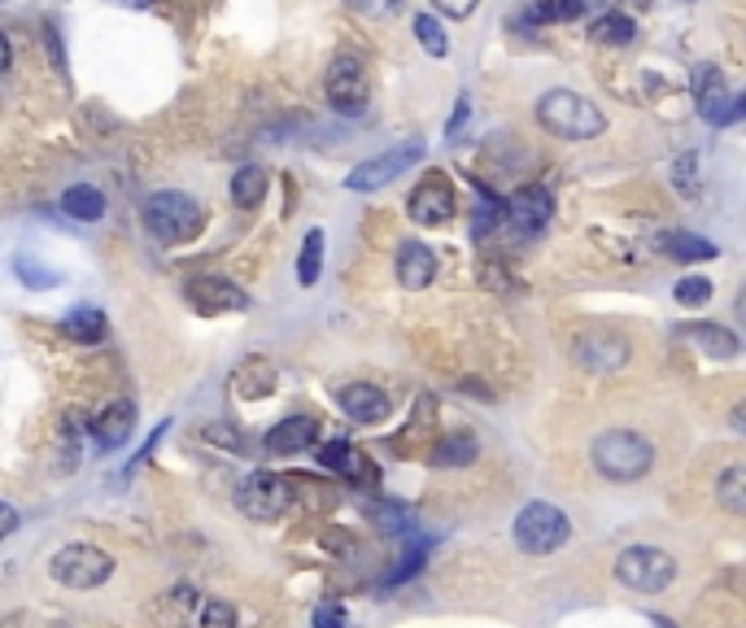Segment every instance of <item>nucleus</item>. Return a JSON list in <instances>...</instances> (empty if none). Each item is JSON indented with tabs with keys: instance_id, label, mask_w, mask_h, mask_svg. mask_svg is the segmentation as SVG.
<instances>
[{
	"instance_id": "obj_2",
	"label": "nucleus",
	"mask_w": 746,
	"mask_h": 628,
	"mask_svg": "<svg viewBox=\"0 0 746 628\" xmlns=\"http://www.w3.org/2000/svg\"><path fill=\"white\" fill-rule=\"evenodd\" d=\"M590 463L611 485H633L655 467V445L633 428H607L590 445Z\"/></svg>"
},
{
	"instance_id": "obj_24",
	"label": "nucleus",
	"mask_w": 746,
	"mask_h": 628,
	"mask_svg": "<svg viewBox=\"0 0 746 628\" xmlns=\"http://www.w3.org/2000/svg\"><path fill=\"white\" fill-rule=\"evenodd\" d=\"M232 384H236V393H241V397H267V393L276 388V367H271V362H263V358H249L245 367H236Z\"/></svg>"
},
{
	"instance_id": "obj_43",
	"label": "nucleus",
	"mask_w": 746,
	"mask_h": 628,
	"mask_svg": "<svg viewBox=\"0 0 746 628\" xmlns=\"http://www.w3.org/2000/svg\"><path fill=\"white\" fill-rule=\"evenodd\" d=\"M13 533H18V511L9 502H0V542L13 537Z\"/></svg>"
},
{
	"instance_id": "obj_47",
	"label": "nucleus",
	"mask_w": 746,
	"mask_h": 628,
	"mask_svg": "<svg viewBox=\"0 0 746 628\" xmlns=\"http://www.w3.org/2000/svg\"><path fill=\"white\" fill-rule=\"evenodd\" d=\"M633 4H651V0H633Z\"/></svg>"
},
{
	"instance_id": "obj_11",
	"label": "nucleus",
	"mask_w": 746,
	"mask_h": 628,
	"mask_svg": "<svg viewBox=\"0 0 746 628\" xmlns=\"http://www.w3.org/2000/svg\"><path fill=\"white\" fill-rule=\"evenodd\" d=\"M633 345L620 336V332H607V327H594V332H581L572 340V362L585 367L590 375H611L629 362Z\"/></svg>"
},
{
	"instance_id": "obj_44",
	"label": "nucleus",
	"mask_w": 746,
	"mask_h": 628,
	"mask_svg": "<svg viewBox=\"0 0 746 628\" xmlns=\"http://www.w3.org/2000/svg\"><path fill=\"white\" fill-rule=\"evenodd\" d=\"M730 428L746 437V397H743V402H734V410H730Z\"/></svg>"
},
{
	"instance_id": "obj_8",
	"label": "nucleus",
	"mask_w": 746,
	"mask_h": 628,
	"mask_svg": "<svg viewBox=\"0 0 746 628\" xmlns=\"http://www.w3.org/2000/svg\"><path fill=\"white\" fill-rule=\"evenodd\" d=\"M419 162H423V140H401V144L375 153L368 162H359V166L346 175V188H350V193H375V188L393 184L397 175H406V171L419 166Z\"/></svg>"
},
{
	"instance_id": "obj_39",
	"label": "nucleus",
	"mask_w": 746,
	"mask_h": 628,
	"mask_svg": "<svg viewBox=\"0 0 746 628\" xmlns=\"http://www.w3.org/2000/svg\"><path fill=\"white\" fill-rule=\"evenodd\" d=\"M467 114H471V101H467V96H458V109H454V114H450V123H445V136H450V140H454V136L463 131Z\"/></svg>"
},
{
	"instance_id": "obj_38",
	"label": "nucleus",
	"mask_w": 746,
	"mask_h": 628,
	"mask_svg": "<svg viewBox=\"0 0 746 628\" xmlns=\"http://www.w3.org/2000/svg\"><path fill=\"white\" fill-rule=\"evenodd\" d=\"M432 9L445 18H471L480 9V0H432Z\"/></svg>"
},
{
	"instance_id": "obj_35",
	"label": "nucleus",
	"mask_w": 746,
	"mask_h": 628,
	"mask_svg": "<svg viewBox=\"0 0 746 628\" xmlns=\"http://www.w3.org/2000/svg\"><path fill=\"white\" fill-rule=\"evenodd\" d=\"M201 628H236V612L228 603H206L201 607Z\"/></svg>"
},
{
	"instance_id": "obj_31",
	"label": "nucleus",
	"mask_w": 746,
	"mask_h": 628,
	"mask_svg": "<svg viewBox=\"0 0 746 628\" xmlns=\"http://www.w3.org/2000/svg\"><path fill=\"white\" fill-rule=\"evenodd\" d=\"M673 298L681 306H708L712 302V280L708 276H681L677 289H673Z\"/></svg>"
},
{
	"instance_id": "obj_15",
	"label": "nucleus",
	"mask_w": 746,
	"mask_h": 628,
	"mask_svg": "<svg viewBox=\"0 0 746 628\" xmlns=\"http://www.w3.org/2000/svg\"><path fill=\"white\" fill-rule=\"evenodd\" d=\"M315 441H319V419L315 415H289L263 437V450L267 454H302Z\"/></svg>"
},
{
	"instance_id": "obj_3",
	"label": "nucleus",
	"mask_w": 746,
	"mask_h": 628,
	"mask_svg": "<svg viewBox=\"0 0 746 628\" xmlns=\"http://www.w3.org/2000/svg\"><path fill=\"white\" fill-rule=\"evenodd\" d=\"M144 228L162 241V245H188L206 232V210L197 197L179 193V188H162L153 197H144Z\"/></svg>"
},
{
	"instance_id": "obj_5",
	"label": "nucleus",
	"mask_w": 746,
	"mask_h": 628,
	"mask_svg": "<svg viewBox=\"0 0 746 628\" xmlns=\"http://www.w3.org/2000/svg\"><path fill=\"white\" fill-rule=\"evenodd\" d=\"M515 546L524 550V555H555L568 537H572V524H568V515L559 511V507H550V502H528L520 515H515Z\"/></svg>"
},
{
	"instance_id": "obj_42",
	"label": "nucleus",
	"mask_w": 746,
	"mask_h": 628,
	"mask_svg": "<svg viewBox=\"0 0 746 628\" xmlns=\"http://www.w3.org/2000/svg\"><path fill=\"white\" fill-rule=\"evenodd\" d=\"M315 628H346L341 607H319V612H315Z\"/></svg>"
},
{
	"instance_id": "obj_34",
	"label": "nucleus",
	"mask_w": 746,
	"mask_h": 628,
	"mask_svg": "<svg viewBox=\"0 0 746 628\" xmlns=\"http://www.w3.org/2000/svg\"><path fill=\"white\" fill-rule=\"evenodd\" d=\"M13 267H18V276H22L26 289H53V284H57V271H48V267H39V263H31V258H18Z\"/></svg>"
},
{
	"instance_id": "obj_36",
	"label": "nucleus",
	"mask_w": 746,
	"mask_h": 628,
	"mask_svg": "<svg viewBox=\"0 0 746 628\" xmlns=\"http://www.w3.org/2000/svg\"><path fill=\"white\" fill-rule=\"evenodd\" d=\"M44 48H48V57H53V70H57V74H66V53H61V31H57V22H53V18L44 22Z\"/></svg>"
},
{
	"instance_id": "obj_25",
	"label": "nucleus",
	"mask_w": 746,
	"mask_h": 628,
	"mask_svg": "<svg viewBox=\"0 0 746 628\" xmlns=\"http://www.w3.org/2000/svg\"><path fill=\"white\" fill-rule=\"evenodd\" d=\"M476 454H480V445H476L471 432H454V437H441L432 445V463L436 467H467V463H476Z\"/></svg>"
},
{
	"instance_id": "obj_28",
	"label": "nucleus",
	"mask_w": 746,
	"mask_h": 628,
	"mask_svg": "<svg viewBox=\"0 0 746 628\" xmlns=\"http://www.w3.org/2000/svg\"><path fill=\"white\" fill-rule=\"evenodd\" d=\"M319 276H324V232L311 228L306 241H302V254H298V284L302 289H315Z\"/></svg>"
},
{
	"instance_id": "obj_6",
	"label": "nucleus",
	"mask_w": 746,
	"mask_h": 628,
	"mask_svg": "<svg viewBox=\"0 0 746 628\" xmlns=\"http://www.w3.org/2000/svg\"><path fill=\"white\" fill-rule=\"evenodd\" d=\"M48 572H53V581L66 585V590H96V585H105V581L114 577V559H109L105 550L88 546V542H70V546H61V550L53 555Z\"/></svg>"
},
{
	"instance_id": "obj_21",
	"label": "nucleus",
	"mask_w": 746,
	"mask_h": 628,
	"mask_svg": "<svg viewBox=\"0 0 746 628\" xmlns=\"http://www.w3.org/2000/svg\"><path fill=\"white\" fill-rule=\"evenodd\" d=\"M267 184H271V175H267V166H258V162H245L236 175H232V206L236 210H258L263 206V197H267Z\"/></svg>"
},
{
	"instance_id": "obj_10",
	"label": "nucleus",
	"mask_w": 746,
	"mask_h": 628,
	"mask_svg": "<svg viewBox=\"0 0 746 628\" xmlns=\"http://www.w3.org/2000/svg\"><path fill=\"white\" fill-rule=\"evenodd\" d=\"M454 210H458V197H454V184L445 179V171L423 175V179L410 188V197H406V214H410V223H419V228H441V223L454 219Z\"/></svg>"
},
{
	"instance_id": "obj_45",
	"label": "nucleus",
	"mask_w": 746,
	"mask_h": 628,
	"mask_svg": "<svg viewBox=\"0 0 746 628\" xmlns=\"http://www.w3.org/2000/svg\"><path fill=\"white\" fill-rule=\"evenodd\" d=\"M13 66V44H9V35L0 31V70H9Z\"/></svg>"
},
{
	"instance_id": "obj_30",
	"label": "nucleus",
	"mask_w": 746,
	"mask_h": 628,
	"mask_svg": "<svg viewBox=\"0 0 746 628\" xmlns=\"http://www.w3.org/2000/svg\"><path fill=\"white\" fill-rule=\"evenodd\" d=\"M415 39H419V48H423L428 57H445V53H450L445 26H441L432 13H419V18H415Z\"/></svg>"
},
{
	"instance_id": "obj_22",
	"label": "nucleus",
	"mask_w": 746,
	"mask_h": 628,
	"mask_svg": "<svg viewBox=\"0 0 746 628\" xmlns=\"http://www.w3.org/2000/svg\"><path fill=\"white\" fill-rule=\"evenodd\" d=\"M61 210H66L70 219H79V223H96V219L105 214V193L92 188V184H70V188L61 193Z\"/></svg>"
},
{
	"instance_id": "obj_40",
	"label": "nucleus",
	"mask_w": 746,
	"mask_h": 628,
	"mask_svg": "<svg viewBox=\"0 0 746 628\" xmlns=\"http://www.w3.org/2000/svg\"><path fill=\"white\" fill-rule=\"evenodd\" d=\"M201 437H206V441H214V445H228L232 454H241V437H232L228 428H206Z\"/></svg>"
},
{
	"instance_id": "obj_1",
	"label": "nucleus",
	"mask_w": 746,
	"mask_h": 628,
	"mask_svg": "<svg viewBox=\"0 0 746 628\" xmlns=\"http://www.w3.org/2000/svg\"><path fill=\"white\" fill-rule=\"evenodd\" d=\"M537 123H541V131H550L555 140H568V144L598 140V136L607 131V114H603L590 96H581V92H572V88H550V92H541V101H537Z\"/></svg>"
},
{
	"instance_id": "obj_17",
	"label": "nucleus",
	"mask_w": 746,
	"mask_h": 628,
	"mask_svg": "<svg viewBox=\"0 0 746 628\" xmlns=\"http://www.w3.org/2000/svg\"><path fill=\"white\" fill-rule=\"evenodd\" d=\"M337 402H341V410H346L354 423H384V419H388V393L375 388V384H368V380L346 384V388L337 393Z\"/></svg>"
},
{
	"instance_id": "obj_13",
	"label": "nucleus",
	"mask_w": 746,
	"mask_h": 628,
	"mask_svg": "<svg viewBox=\"0 0 746 628\" xmlns=\"http://www.w3.org/2000/svg\"><path fill=\"white\" fill-rule=\"evenodd\" d=\"M184 302L197 314H228V311H245L249 306L245 289H236L223 276H188L184 280Z\"/></svg>"
},
{
	"instance_id": "obj_41",
	"label": "nucleus",
	"mask_w": 746,
	"mask_h": 628,
	"mask_svg": "<svg viewBox=\"0 0 746 628\" xmlns=\"http://www.w3.org/2000/svg\"><path fill=\"white\" fill-rule=\"evenodd\" d=\"M746 118V92H738V96H730V105H725V114H721V127L725 123H743Z\"/></svg>"
},
{
	"instance_id": "obj_26",
	"label": "nucleus",
	"mask_w": 746,
	"mask_h": 628,
	"mask_svg": "<svg viewBox=\"0 0 746 628\" xmlns=\"http://www.w3.org/2000/svg\"><path fill=\"white\" fill-rule=\"evenodd\" d=\"M633 35H638V22L629 13H603L590 26V39L594 44H607V48H625V44H633Z\"/></svg>"
},
{
	"instance_id": "obj_4",
	"label": "nucleus",
	"mask_w": 746,
	"mask_h": 628,
	"mask_svg": "<svg viewBox=\"0 0 746 628\" xmlns=\"http://www.w3.org/2000/svg\"><path fill=\"white\" fill-rule=\"evenodd\" d=\"M616 581L633 594H664L677 581V559L660 546H629L616 559Z\"/></svg>"
},
{
	"instance_id": "obj_37",
	"label": "nucleus",
	"mask_w": 746,
	"mask_h": 628,
	"mask_svg": "<svg viewBox=\"0 0 746 628\" xmlns=\"http://www.w3.org/2000/svg\"><path fill=\"white\" fill-rule=\"evenodd\" d=\"M359 13H368V18H397L401 9H406V0H350Z\"/></svg>"
},
{
	"instance_id": "obj_29",
	"label": "nucleus",
	"mask_w": 746,
	"mask_h": 628,
	"mask_svg": "<svg viewBox=\"0 0 746 628\" xmlns=\"http://www.w3.org/2000/svg\"><path fill=\"white\" fill-rule=\"evenodd\" d=\"M61 332L70 336V340H83V345H96L101 336H105V314L92 311V306H79V311H70L61 318Z\"/></svg>"
},
{
	"instance_id": "obj_19",
	"label": "nucleus",
	"mask_w": 746,
	"mask_h": 628,
	"mask_svg": "<svg viewBox=\"0 0 746 628\" xmlns=\"http://www.w3.org/2000/svg\"><path fill=\"white\" fill-rule=\"evenodd\" d=\"M695 101H699L703 123H716V127H721V114H725V105H730V92H725V79H721V70H716L712 61L695 66Z\"/></svg>"
},
{
	"instance_id": "obj_32",
	"label": "nucleus",
	"mask_w": 746,
	"mask_h": 628,
	"mask_svg": "<svg viewBox=\"0 0 746 628\" xmlns=\"http://www.w3.org/2000/svg\"><path fill=\"white\" fill-rule=\"evenodd\" d=\"M673 184H677V193H686L690 201L699 197V158H695V153H686V158L673 162Z\"/></svg>"
},
{
	"instance_id": "obj_16",
	"label": "nucleus",
	"mask_w": 746,
	"mask_h": 628,
	"mask_svg": "<svg viewBox=\"0 0 746 628\" xmlns=\"http://www.w3.org/2000/svg\"><path fill=\"white\" fill-rule=\"evenodd\" d=\"M436 280V254L423 245V241H401L397 245V284L419 293Z\"/></svg>"
},
{
	"instance_id": "obj_14",
	"label": "nucleus",
	"mask_w": 746,
	"mask_h": 628,
	"mask_svg": "<svg viewBox=\"0 0 746 628\" xmlns=\"http://www.w3.org/2000/svg\"><path fill=\"white\" fill-rule=\"evenodd\" d=\"M131 432H136V402H131V397L109 402V406L92 419V441H96L101 450H123Z\"/></svg>"
},
{
	"instance_id": "obj_12",
	"label": "nucleus",
	"mask_w": 746,
	"mask_h": 628,
	"mask_svg": "<svg viewBox=\"0 0 746 628\" xmlns=\"http://www.w3.org/2000/svg\"><path fill=\"white\" fill-rule=\"evenodd\" d=\"M550 214H555V197H550L541 184H524V188H515V193L506 197V223H511L515 236H524V241L541 236L546 223H550Z\"/></svg>"
},
{
	"instance_id": "obj_46",
	"label": "nucleus",
	"mask_w": 746,
	"mask_h": 628,
	"mask_svg": "<svg viewBox=\"0 0 746 628\" xmlns=\"http://www.w3.org/2000/svg\"><path fill=\"white\" fill-rule=\"evenodd\" d=\"M734 314H738V318L746 323V284L738 289V298H734Z\"/></svg>"
},
{
	"instance_id": "obj_18",
	"label": "nucleus",
	"mask_w": 746,
	"mask_h": 628,
	"mask_svg": "<svg viewBox=\"0 0 746 628\" xmlns=\"http://www.w3.org/2000/svg\"><path fill=\"white\" fill-rule=\"evenodd\" d=\"M677 336H686L690 345H699L708 358H721V362L738 358V349H743V340L725 323H686V327H677Z\"/></svg>"
},
{
	"instance_id": "obj_23",
	"label": "nucleus",
	"mask_w": 746,
	"mask_h": 628,
	"mask_svg": "<svg viewBox=\"0 0 746 628\" xmlns=\"http://www.w3.org/2000/svg\"><path fill=\"white\" fill-rule=\"evenodd\" d=\"M660 249L668 258H677V263H708V258H716V245L708 236H695V232H664Z\"/></svg>"
},
{
	"instance_id": "obj_7",
	"label": "nucleus",
	"mask_w": 746,
	"mask_h": 628,
	"mask_svg": "<svg viewBox=\"0 0 746 628\" xmlns=\"http://www.w3.org/2000/svg\"><path fill=\"white\" fill-rule=\"evenodd\" d=\"M324 92H328V101H333V109H337V114H350V118L368 114L372 83H368V66H363V57H354V53L333 57V66H328V74H324Z\"/></svg>"
},
{
	"instance_id": "obj_20",
	"label": "nucleus",
	"mask_w": 746,
	"mask_h": 628,
	"mask_svg": "<svg viewBox=\"0 0 746 628\" xmlns=\"http://www.w3.org/2000/svg\"><path fill=\"white\" fill-rule=\"evenodd\" d=\"M319 463L324 467H333V472H341L346 480H359V485H375V467L350 445V441H328L324 450H319Z\"/></svg>"
},
{
	"instance_id": "obj_9",
	"label": "nucleus",
	"mask_w": 746,
	"mask_h": 628,
	"mask_svg": "<svg viewBox=\"0 0 746 628\" xmlns=\"http://www.w3.org/2000/svg\"><path fill=\"white\" fill-rule=\"evenodd\" d=\"M236 507H241L249 520H258V524H271V520H280V515L293 507L289 476H276V472H254V476L241 485V493H236Z\"/></svg>"
},
{
	"instance_id": "obj_33",
	"label": "nucleus",
	"mask_w": 746,
	"mask_h": 628,
	"mask_svg": "<svg viewBox=\"0 0 746 628\" xmlns=\"http://www.w3.org/2000/svg\"><path fill=\"white\" fill-rule=\"evenodd\" d=\"M368 515H372L384 533H401V528L410 524V515H406L401 507H393V502H372V507H368Z\"/></svg>"
},
{
	"instance_id": "obj_27",
	"label": "nucleus",
	"mask_w": 746,
	"mask_h": 628,
	"mask_svg": "<svg viewBox=\"0 0 746 628\" xmlns=\"http://www.w3.org/2000/svg\"><path fill=\"white\" fill-rule=\"evenodd\" d=\"M716 502L730 511V515H743L746 520V463H734L716 476Z\"/></svg>"
}]
</instances>
